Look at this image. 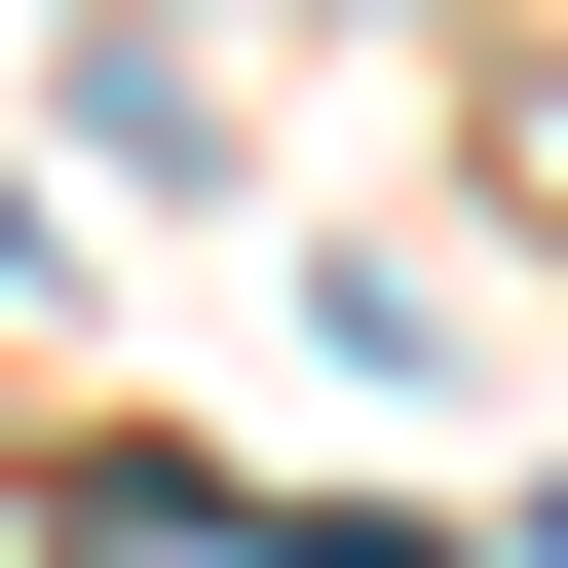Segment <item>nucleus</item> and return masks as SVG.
Wrapping results in <instances>:
<instances>
[]
</instances>
